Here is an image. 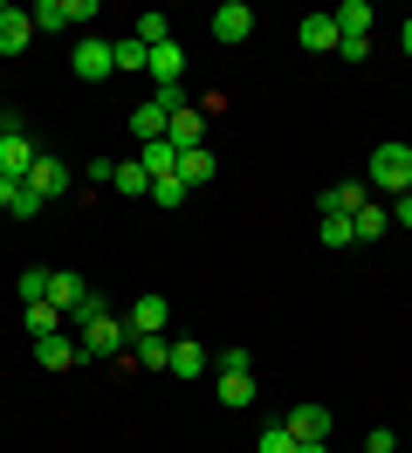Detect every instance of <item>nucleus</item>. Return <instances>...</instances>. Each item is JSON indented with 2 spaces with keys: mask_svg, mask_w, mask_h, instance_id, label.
<instances>
[{
  "mask_svg": "<svg viewBox=\"0 0 412 453\" xmlns=\"http://www.w3.org/2000/svg\"><path fill=\"white\" fill-rule=\"evenodd\" d=\"M385 213H392V226H412V193H399L392 206H385Z\"/></svg>",
  "mask_w": 412,
  "mask_h": 453,
  "instance_id": "obj_35",
  "label": "nucleus"
},
{
  "mask_svg": "<svg viewBox=\"0 0 412 453\" xmlns=\"http://www.w3.org/2000/svg\"><path fill=\"white\" fill-rule=\"evenodd\" d=\"M0 213H14V220H35V213H42V199L27 193L21 179H0Z\"/></svg>",
  "mask_w": 412,
  "mask_h": 453,
  "instance_id": "obj_18",
  "label": "nucleus"
},
{
  "mask_svg": "<svg viewBox=\"0 0 412 453\" xmlns=\"http://www.w3.org/2000/svg\"><path fill=\"white\" fill-rule=\"evenodd\" d=\"M104 7L97 0H42V7H27V21L35 35H62V28H82V21H97Z\"/></svg>",
  "mask_w": 412,
  "mask_h": 453,
  "instance_id": "obj_2",
  "label": "nucleus"
},
{
  "mask_svg": "<svg viewBox=\"0 0 412 453\" xmlns=\"http://www.w3.org/2000/svg\"><path fill=\"white\" fill-rule=\"evenodd\" d=\"M82 296H89V282H82L76 268H49V303L55 310H76Z\"/></svg>",
  "mask_w": 412,
  "mask_h": 453,
  "instance_id": "obj_15",
  "label": "nucleus"
},
{
  "mask_svg": "<svg viewBox=\"0 0 412 453\" xmlns=\"http://www.w3.org/2000/svg\"><path fill=\"white\" fill-rule=\"evenodd\" d=\"M289 440H296V447H316V440H330V412L323 405H316V398H309V405H289Z\"/></svg>",
  "mask_w": 412,
  "mask_h": 453,
  "instance_id": "obj_8",
  "label": "nucleus"
},
{
  "mask_svg": "<svg viewBox=\"0 0 412 453\" xmlns=\"http://www.w3.org/2000/svg\"><path fill=\"white\" fill-rule=\"evenodd\" d=\"M316 241H323V248H351L357 234H351V220H344V213H316Z\"/></svg>",
  "mask_w": 412,
  "mask_h": 453,
  "instance_id": "obj_27",
  "label": "nucleus"
},
{
  "mask_svg": "<svg viewBox=\"0 0 412 453\" xmlns=\"http://www.w3.org/2000/svg\"><path fill=\"white\" fill-rule=\"evenodd\" d=\"M14 288H21V303H49V268H27Z\"/></svg>",
  "mask_w": 412,
  "mask_h": 453,
  "instance_id": "obj_31",
  "label": "nucleus"
},
{
  "mask_svg": "<svg viewBox=\"0 0 412 453\" xmlns=\"http://www.w3.org/2000/svg\"><path fill=\"white\" fill-rule=\"evenodd\" d=\"M399 49H406V56H412V14H406V28H399Z\"/></svg>",
  "mask_w": 412,
  "mask_h": 453,
  "instance_id": "obj_36",
  "label": "nucleus"
},
{
  "mask_svg": "<svg viewBox=\"0 0 412 453\" xmlns=\"http://www.w3.org/2000/svg\"><path fill=\"white\" fill-rule=\"evenodd\" d=\"M254 453H296V440H289V426H268V433H261V447Z\"/></svg>",
  "mask_w": 412,
  "mask_h": 453,
  "instance_id": "obj_33",
  "label": "nucleus"
},
{
  "mask_svg": "<svg viewBox=\"0 0 412 453\" xmlns=\"http://www.w3.org/2000/svg\"><path fill=\"white\" fill-rule=\"evenodd\" d=\"M206 179H214V151H206V144H199V151H186V158H179V186H206Z\"/></svg>",
  "mask_w": 412,
  "mask_h": 453,
  "instance_id": "obj_24",
  "label": "nucleus"
},
{
  "mask_svg": "<svg viewBox=\"0 0 412 453\" xmlns=\"http://www.w3.org/2000/svg\"><path fill=\"white\" fill-rule=\"evenodd\" d=\"M82 357H117V350H131V323L124 316H97V323H82Z\"/></svg>",
  "mask_w": 412,
  "mask_h": 453,
  "instance_id": "obj_3",
  "label": "nucleus"
},
{
  "mask_svg": "<svg viewBox=\"0 0 412 453\" xmlns=\"http://www.w3.org/2000/svg\"><path fill=\"white\" fill-rule=\"evenodd\" d=\"M21 186H27V193H35V199H62V193H69V186H76V172L62 165L55 151H42V158L27 165V179H21Z\"/></svg>",
  "mask_w": 412,
  "mask_h": 453,
  "instance_id": "obj_4",
  "label": "nucleus"
},
{
  "mask_svg": "<svg viewBox=\"0 0 412 453\" xmlns=\"http://www.w3.org/2000/svg\"><path fill=\"white\" fill-rule=\"evenodd\" d=\"M69 69H76L82 83H104V76H117V56H110V42H104V35H82V42H76V56H69Z\"/></svg>",
  "mask_w": 412,
  "mask_h": 453,
  "instance_id": "obj_5",
  "label": "nucleus"
},
{
  "mask_svg": "<svg viewBox=\"0 0 412 453\" xmlns=\"http://www.w3.org/2000/svg\"><path fill=\"white\" fill-rule=\"evenodd\" d=\"M124 323H131V337H165V323H172V303H165L159 288H144L131 310H124Z\"/></svg>",
  "mask_w": 412,
  "mask_h": 453,
  "instance_id": "obj_6",
  "label": "nucleus"
},
{
  "mask_svg": "<svg viewBox=\"0 0 412 453\" xmlns=\"http://www.w3.org/2000/svg\"><path fill=\"white\" fill-rule=\"evenodd\" d=\"M296 42L309 49V56H330L344 35H337V21H330V14H302V21H296Z\"/></svg>",
  "mask_w": 412,
  "mask_h": 453,
  "instance_id": "obj_11",
  "label": "nucleus"
},
{
  "mask_svg": "<svg viewBox=\"0 0 412 453\" xmlns=\"http://www.w3.org/2000/svg\"><path fill=\"white\" fill-rule=\"evenodd\" d=\"M35 158H42V151L27 144V131H0V179H27Z\"/></svg>",
  "mask_w": 412,
  "mask_h": 453,
  "instance_id": "obj_9",
  "label": "nucleus"
},
{
  "mask_svg": "<svg viewBox=\"0 0 412 453\" xmlns=\"http://www.w3.org/2000/svg\"><path fill=\"white\" fill-rule=\"evenodd\" d=\"M364 199H371V193H364L357 179H344V186H330V193L316 199V213H344V220H351V213H357V206H364Z\"/></svg>",
  "mask_w": 412,
  "mask_h": 453,
  "instance_id": "obj_17",
  "label": "nucleus"
},
{
  "mask_svg": "<svg viewBox=\"0 0 412 453\" xmlns=\"http://www.w3.org/2000/svg\"><path fill=\"white\" fill-rule=\"evenodd\" d=\"M172 378H206V343H192V337L172 343Z\"/></svg>",
  "mask_w": 412,
  "mask_h": 453,
  "instance_id": "obj_22",
  "label": "nucleus"
},
{
  "mask_svg": "<svg viewBox=\"0 0 412 453\" xmlns=\"http://www.w3.org/2000/svg\"><path fill=\"white\" fill-rule=\"evenodd\" d=\"M371 193H412V144H378L371 151Z\"/></svg>",
  "mask_w": 412,
  "mask_h": 453,
  "instance_id": "obj_1",
  "label": "nucleus"
},
{
  "mask_svg": "<svg viewBox=\"0 0 412 453\" xmlns=\"http://www.w3.org/2000/svg\"><path fill=\"white\" fill-rule=\"evenodd\" d=\"M62 323H69V316L55 310V303H27V337H35V343H42V337H55Z\"/></svg>",
  "mask_w": 412,
  "mask_h": 453,
  "instance_id": "obj_25",
  "label": "nucleus"
},
{
  "mask_svg": "<svg viewBox=\"0 0 412 453\" xmlns=\"http://www.w3.org/2000/svg\"><path fill=\"white\" fill-rule=\"evenodd\" d=\"M330 21H337V35H344V42H371V0H344Z\"/></svg>",
  "mask_w": 412,
  "mask_h": 453,
  "instance_id": "obj_13",
  "label": "nucleus"
},
{
  "mask_svg": "<svg viewBox=\"0 0 412 453\" xmlns=\"http://www.w3.org/2000/svg\"><path fill=\"white\" fill-rule=\"evenodd\" d=\"M110 56H117V69H144V62H152V49H144L137 35H124V42H110Z\"/></svg>",
  "mask_w": 412,
  "mask_h": 453,
  "instance_id": "obj_28",
  "label": "nucleus"
},
{
  "mask_svg": "<svg viewBox=\"0 0 412 453\" xmlns=\"http://www.w3.org/2000/svg\"><path fill=\"white\" fill-rule=\"evenodd\" d=\"M165 131H172V117H165L159 104L144 96V104H137V111H131V138H137V144H152V138H165Z\"/></svg>",
  "mask_w": 412,
  "mask_h": 453,
  "instance_id": "obj_16",
  "label": "nucleus"
},
{
  "mask_svg": "<svg viewBox=\"0 0 412 453\" xmlns=\"http://www.w3.org/2000/svg\"><path fill=\"white\" fill-rule=\"evenodd\" d=\"M152 206H165V213L186 206V186H179V179H152Z\"/></svg>",
  "mask_w": 412,
  "mask_h": 453,
  "instance_id": "obj_30",
  "label": "nucleus"
},
{
  "mask_svg": "<svg viewBox=\"0 0 412 453\" xmlns=\"http://www.w3.org/2000/svg\"><path fill=\"white\" fill-rule=\"evenodd\" d=\"M364 453H399V433H392V426H371V440H364Z\"/></svg>",
  "mask_w": 412,
  "mask_h": 453,
  "instance_id": "obj_34",
  "label": "nucleus"
},
{
  "mask_svg": "<svg viewBox=\"0 0 412 453\" xmlns=\"http://www.w3.org/2000/svg\"><path fill=\"white\" fill-rule=\"evenodd\" d=\"M110 186H117V193H131V199H144V193H152V172L137 165V158H124V165L110 172Z\"/></svg>",
  "mask_w": 412,
  "mask_h": 453,
  "instance_id": "obj_26",
  "label": "nucleus"
},
{
  "mask_svg": "<svg viewBox=\"0 0 412 453\" xmlns=\"http://www.w3.org/2000/svg\"><path fill=\"white\" fill-rule=\"evenodd\" d=\"M254 371H220V405H234V412H241V405H254Z\"/></svg>",
  "mask_w": 412,
  "mask_h": 453,
  "instance_id": "obj_20",
  "label": "nucleus"
},
{
  "mask_svg": "<svg viewBox=\"0 0 412 453\" xmlns=\"http://www.w3.org/2000/svg\"><path fill=\"white\" fill-rule=\"evenodd\" d=\"M131 365H144V371H172V337H131Z\"/></svg>",
  "mask_w": 412,
  "mask_h": 453,
  "instance_id": "obj_19",
  "label": "nucleus"
},
{
  "mask_svg": "<svg viewBox=\"0 0 412 453\" xmlns=\"http://www.w3.org/2000/svg\"><path fill=\"white\" fill-rule=\"evenodd\" d=\"M27 42H35V21H27V7H7V0H0V56H21Z\"/></svg>",
  "mask_w": 412,
  "mask_h": 453,
  "instance_id": "obj_10",
  "label": "nucleus"
},
{
  "mask_svg": "<svg viewBox=\"0 0 412 453\" xmlns=\"http://www.w3.org/2000/svg\"><path fill=\"white\" fill-rule=\"evenodd\" d=\"M214 365H220V371H254V350H247V343H220Z\"/></svg>",
  "mask_w": 412,
  "mask_h": 453,
  "instance_id": "obj_32",
  "label": "nucleus"
},
{
  "mask_svg": "<svg viewBox=\"0 0 412 453\" xmlns=\"http://www.w3.org/2000/svg\"><path fill=\"white\" fill-rule=\"evenodd\" d=\"M206 28H214V42H227V49H234V42H247V35H254V7H247V0H220Z\"/></svg>",
  "mask_w": 412,
  "mask_h": 453,
  "instance_id": "obj_7",
  "label": "nucleus"
},
{
  "mask_svg": "<svg viewBox=\"0 0 412 453\" xmlns=\"http://www.w3.org/2000/svg\"><path fill=\"white\" fill-rule=\"evenodd\" d=\"M385 226H392V213H385L378 199H364V206H357V213H351V234H357V241H378Z\"/></svg>",
  "mask_w": 412,
  "mask_h": 453,
  "instance_id": "obj_23",
  "label": "nucleus"
},
{
  "mask_svg": "<svg viewBox=\"0 0 412 453\" xmlns=\"http://www.w3.org/2000/svg\"><path fill=\"white\" fill-rule=\"evenodd\" d=\"M137 42H144V49L172 42V21H165V14H137Z\"/></svg>",
  "mask_w": 412,
  "mask_h": 453,
  "instance_id": "obj_29",
  "label": "nucleus"
},
{
  "mask_svg": "<svg viewBox=\"0 0 412 453\" xmlns=\"http://www.w3.org/2000/svg\"><path fill=\"white\" fill-rule=\"evenodd\" d=\"M144 69H152V83H159V89H165V83H179V76H186V49H179V42H159Z\"/></svg>",
  "mask_w": 412,
  "mask_h": 453,
  "instance_id": "obj_14",
  "label": "nucleus"
},
{
  "mask_svg": "<svg viewBox=\"0 0 412 453\" xmlns=\"http://www.w3.org/2000/svg\"><path fill=\"white\" fill-rule=\"evenodd\" d=\"M137 165L152 172V179H179V151H172V144H165V138H152V144H144V151H137Z\"/></svg>",
  "mask_w": 412,
  "mask_h": 453,
  "instance_id": "obj_21",
  "label": "nucleus"
},
{
  "mask_svg": "<svg viewBox=\"0 0 412 453\" xmlns=\"http://www.w3.org/2000/svg\"><path fill=\"white\" fill-rule=\"evenodd\" d=\"M35 357H42V371H69V365H82V343L55 330V337H42V343H35Z\"/></svg>",
  "mask_w": 412,
  "mask_h": 453,
  "instance_id": "obj_12",
  "label": "nucleus"
},
{
  "mask_svg": "<svg viewBox=\"0 0 412 453\" xmlns=\"http://www.w3.org/2000/svg\"><path fill=\"white\" fill-rule=\"evenodd\" d=\"M296 453H330V447H323V440H316V447H296Z\"/></svg>",
  "mask_w": 412,
  "mask_h": 453,
  "instance_id": "obj_37",
  "label": "nucleus"
}]
</instances>
